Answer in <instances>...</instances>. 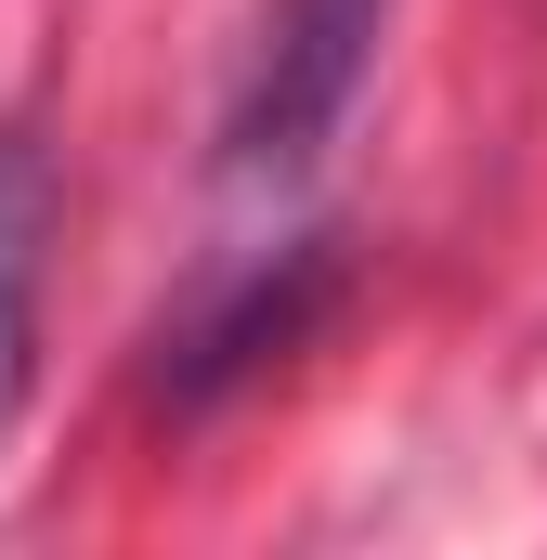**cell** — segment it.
I'll use <instances>...</instances> for the list:
<instances>
[{
    "label": "cell",
    "instance_id": "obj_1",
    "mask_svg": "<svg viewBox=\"0 0 547 560\" xmlns=\"http://www.w3.org/2000/svg\"><path fill=\"white\" fill-rule=\"evenodd\" d=\"M379 26H392V0H274L261 13L248 79H235V118H222L235 183H300V170L339 143V118L365 105Z\"/></svg>",
    "mask_w": 547,
    "mask_h": 560
},
{
    "label": "cell",
    "instance_id": "obj_2",
    "mask_svg": "<svg viewBox=\"0 0 547 560\" xmlns=\"http://www.w3.org/2000/svg\"><path fill=\"white\" fill-rule=\"evenodd\" d=\"M39 261H53V156L0 131V430L26 418L39 378Z\"/></svg>",
    "mask_w": 547,
    "mask_h": 560
}]
</instances>
